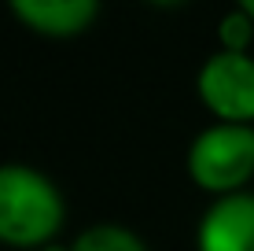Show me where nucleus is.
Instances as JSON below:
<instances>
[{"label": "nucleus", "mask_w": 254, "mask_h": 251, "mask_svg": "<svg viewBox=\"0 0 254 251\" xmlns=\"http://www.w3.org/2000/svg\"><path fill=\"white\" fill-rule=\"evenodd\" d=\"M63 222V200L56 185L30 167H0V244L48 248Z\"/></svg>", "instance_id": "nucleus-1"}, {"label": "nucleus", "mask_w": 254, "mask_h": 251, "mask_svg": "<svg viewBox=\"0 0 254 251\" xmlns=\"http://www.w3.org/2000/svg\"><path fill=\"white\" fill-rule=\"evenodd\" d=\"M188 174L206 192H232L254 174V129L251 126H210L191 141Z\"/></svg>", "instance_id": "nucleus-2"}, {"label": "nucleus", "mask_w": 254, "mask_h": 251, "mask_svg": "<svg viewBox=\"0 0 254 251\" xmlns=\"http://www.w3.org/2000/svg\"><path fill=\"white\" fill-rule=\"evenodd\" d=\"M199 96L229 126H247L254 118V59L247 52H217L199 71Z\"/></svg>", "instance_id": "nucleus-3"}, {"label": "nucleus", "mask_w": 254, "mask_h": 251, "mask_svg": "<svg viewBox=\"0 0 254 251\" xmlns=\"http://www.w3.org/2000/svg\"><path fill=\"white\" fill-rule=\"evenodd\" d=\"M199 251H254V196L236 192L206 211Z\"/></svg>", "instance_id": "nucleus-4"}, {"label": "nucleus", "mask_w": 254, "mask_h": 251, "mask_svg": "<svg viewBox=\"0 0 254 251\" xmlns=\"http://www.w3.org/2000/svg\"><path fill=\"white\" fill-rule=\"evenodd\" d=\"M11 11L37 33L70 37V33H81L100 7L92 0H11Z\"/></svg>", "instance_id": "nucleus-5"}, {"label": "nucleus", "mask_w": 254, "mask_h": 251, "mask_svg": "<svg viewBox=\"0 0 254 251\" xmlns=\"http://www.w3.org/2000/svg\"><path fill=\"white\" fill-rule=\"evenodd\" d=\"M70 251H147V248L122 226H92L77 237V244Z\"/></svg>", "instance_id": "nucleus-6"}, {"label": "nucleus", "mask_w": 254, "mask_h": 251, "mask_svg": "<svg viewBox=\"0 0 254 251\" xmlns=\"http://www.w3.org/2000/svg\"><path fill=\"white\" fill-rule=\"evenodd\" d=\"M217 37H221V52H243L251 45V37H254V22H251V15L243 11H232V15H225L221 26H217Z\"/></svg>", "instance_id": "nucleus-7"}, {"label": "nucleus", "mask_w": 254, "mask_h": 251, "mask_svg": "<svg viewBox=\"0 0 254 251\" xmlns=\"http://www.w3.org/2000/svg\"><path fill=\"white\" fill-rule=\"evenodd\" d=\"M243 11L251 15V22H254V0H243Z\"/></svg>", "instance_id": "nucleus-8"}, {"label": "nucleus", "mask_w": 254, "mask_h": 251, "mask_svg": "<svg viewBox=\"0 0 254 251\" xmlns=\"http://www.w3.org/2000/svg\"><path fill=\"white\" fill-rule=\"evenodd\" d=\"M45 251H66V248H56V244H48V248H45Z\"/></svg>", "instance_id": "nucleus-9"}]
</instances>
